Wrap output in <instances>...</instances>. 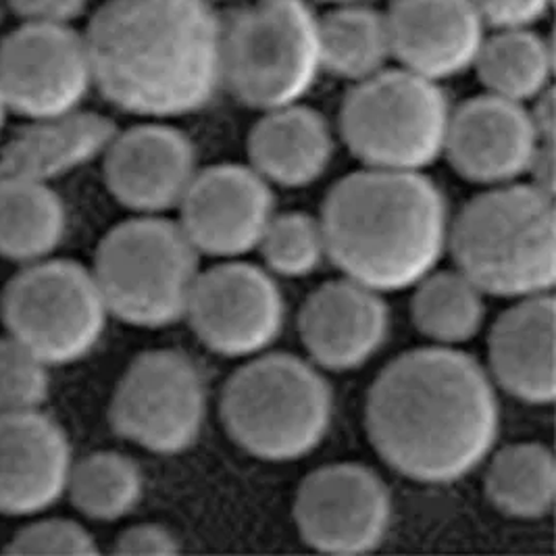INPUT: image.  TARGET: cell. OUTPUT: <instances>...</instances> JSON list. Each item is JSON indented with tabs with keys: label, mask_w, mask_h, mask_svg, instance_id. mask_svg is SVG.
I'll return each mask as SVG.
<instances>
[{
	"label": "cell",
	"mask_w": 556,
	"mask_h": 556,
	"mask_svg": "<svg viewBox=\"0 0 556 556\" xmlns=\"http://www.w3.org/2000/svg\"><path fill=\"white\" fill-rule=\"evenodd\" d=\"M394 503L380 473L363 463L313 469L294 496V523L304 544L324 555L378 551L392 528Z\"/></svg>",
	"instance_id": "11"
},
{
	"label": "cell",
	"mask_w": 556,
	"mask_h": 556,
	"mask_svg": "<svg viewBox=\"0 0 556 556\" xmlns=\"http://www.w3.org/2000/svg\"><path fill=\"white\" fill-rule=\"evenodd\" d=\"M555 324L556 301L551 292L515 301L492 326L488 374L496 388L519 403H555Z\"/></svg>",
	"instance_id": "20"
},
{
	"label": "cell",
	"mask_w": 556,
	"mask_h": 556,
	"mask_svg": "<svg viewBox=\"0 0 556 556\" xmlns=\"http://www.w3.org/2000/svg\"><path fill=\"white\" fill-rule=\"evenodd\" d=\"M65 496L90 521H122L142 503L144 476L124 453L97 451L74 460Z\"/></svg>",
	"instance_id": "28"
},
{
	"label": "cell",
	"mask_w": 556,
	"mask_h": 556,
	"mask_svg": "<svg viewBox=\"0 0 556 556\" xmlns=\"http://www.w3.org/2000/svg\"><path fill=\"white\" fill-rule=\"evenodd\" d=\"M109 194L136 215L177 208L199 172L190 136L163 122L117 131L102 154Z\"/></svg>",
	"instance_id": "15"
},
{
	"label": "cell",
	"mask_w": 556,
	"mask_h": 556,
	"mask_svg": "<svg viewBox=\"0 0 556 556\" xmlns=\"http://www.w3.org/2000/svg\"><path fill=\"white\" fill-rule=\"evenodd\" d=\"M473 70L488 94L526 104L553 88L555 51L533 27L498 29L485 36Z\"/></svg>",
	"instance_id": "24"
},
{
	"label": "cell",
	"mask_w": 556,
	"mask_h": 556,
	"mask_svg": "<svg viewBox=\"0 0 556 556\" xmlns=\"http://www.w3.org/2000/svg\"><path fill=\"white\" fill-rule=\"evenodd\" d=\"M24 24L72 26L88 7V0H9Z\"/></svg>",
	"instance_id": "34"
},
{
	"label": "cell",
	"mask_w": 556,
	"mask_h": 556,
	"mask_svg": "<svg viewBox=\"0 0 556 556\" xmlns=\"http://www.w3.org/2000/svg\"><path fill=\"white\" fill-rule=\"evenodd\" d=\"M321 2H328L331 7H338V4H354V2H369V0H321Z\"/></svg>",
	"instance_id": "36"
},
{
	"label": "cell",
	"mask_w": 556,
	"mask_h": 556,
	"mask_svg": "<svg viewBox=\"0 0 556 556\" xmlns=\"http://www.w3.org/2000/svg\"><path fill=\"white\" fill-rule=\"evenodd\" d=\"M321 74L319 17L306 0H256L224 24L222 86L244 106L301 102Z\"/></svg>",
	"instance_id": "7"
},
{
	"label": "cell",
	"mask_w": 556,
	"mask_h": 556,
	"mask_svg": "<svg viewBox=\"0 0 556 556\" xmlns=\"http://www.w3.org/2000/svg\"><path fill=\"white\" fill-rule=\"evenodd\" d=\"M319 222L340 274L380 294L413 288L448 253V203L424 172L365 167L342 177Z\"/></svg>",
	"instance_id": "3"
},
{
	"label": "cell",
	"mask_w": 556,
	"mask_h": 556,
	"mask_svg": "<svg viewBox=\"0 0 556 556\" xmlns=\"http://www.w3.org/2000/svg\"><path fill=\"white\" fill-rule=\"evenodd\" d=\"M249 165L267 184L304 188L328 172L336 151L328 119L303 102L263 111L249 142Z\"/></svg>",
	"instance_id": "21"
},
{
	"label": "cell",
	"mask_w": 556,
	"mask_h": 556,
	"mask_svg": "<svg viewBox=\"0 0 556 556\" xmlns=\"http://www.w3.org/2000/svg\"><path fill=\"white\" fill-rule=\"evenodd\" d=\"M374 451L399 476L444 485L471 476L501 435V403L471 354L426 346L388 363L365 401Z\"/></svg>",
	"instance_id": "1"
},
{
	"label": "cell",
	"mask_w": 556,
	"mask_h": 556,
	"mask_svg": "<svg viewBox=\"0 0 556 556\" xmlns=\"http://www.w3.org/2000/svg\"><path fill=\"white\" fill-rule=\"evenodd\" d=\"M11 111H9V106H7V101H4V97H2V92H0V134H2V129H4V124H7V115H9Z\"/></svg>",
	"instance_id": "35"
},
{
	"label": "cell",
	"mask_w": 556,
	"mask_h": 556,
	"mask_svg": "<svg viewBox=\"0 0 556 556\" xmlns=\"http://www.w3.org/2000/svg\"><path fill=\"white\" fill-rule=\"evenodd\" d=\"M485 27L531 29L553 9L555 0H471Z\"/></svg>",
	"instance_id": "32"
},
{
	"label": "cell",
	"mask_w": 556,
	"mask_h": 556,
	"mask_svg": "<svg viewBox=\"0 0 556 556\" xmlns=\"http://www.w3.org/2000/svg\"><path fill=\"white\" fill-rule=\"evenodd\" d=\"M219 415L229 440L247 455L292 463L326 442L333 421V390L311 361L261 353L229 376Z\"/></svg>",
	"instance_id": "5"
},
{
	"label": "cell",
	"mask_w": 556,
	"mask_h": 556,
	"mask_svg": "<svg viewBox=\"0 0 556 556\" xmlns=\"http://www.w3.org/2000/svg\"><path fill=\"white\" fill-rule=\"evenodd\" d=\"M488 501L513 519H544L556 498V460L542 442H515L488 456Z\"/></svg>",
	"instance_id": "25"
},
{
	"label": "cell",
	"mask_w": 556,
	"mask_h": 556,
	"mask_svg": "<svg viewBox=\"0 0 556 556\" xmlns=\"http://www.w3.org/2000/svg\"><path fill=\"white\" fill-rule=\"evenodd\" d=\"M177 211L199 254L226 261L258 249L276 215V197L251 165L222 163L197 172Z\"/></svg>",
	"instance_id": "14"
},
{
	"label": "cell",
	"mask_w": 556,
	"mask_h": 556,
	"mask_svg": "<svg viewBox=\"0 0 556 556\" xmlns=\"http://www.w3.org/2000/svg\"><path fill=\"white\" fill-rule=\"evenodd\" d=\"M184 319L211 353L251 358L281 336L286 301L265 267L226 258L199 274Z\"/></svg>",
	"instance_id": "12"
},
{
	"label": "cell",
	"mask_w": 556,
	"mask_h": 556,
	"mask_svg": "<svg viewBox=\"0 0 556 556\" xmlns=\"http://www.w3.org/2000/svg\"><path fill=\"white\" fill-rule=\"evenodd\" d=\"M67 431L45 410L0 419V515L31 519L67 494L74 467Z\"/></svg>",
	"instance_id": "19"
},
{
	"label": "cell",
	"mask_w": 556,
	"mask_h": 556,
	"mask_svg": "<svg viewBox=\"0 0 556 556\" xmlns=\"http://www.w3.org/2000/svg\"><path fill=\"white\" fill-rule=\"evenodd\" d=\"M256 251L269 274L288 279L315 274L328 258L321 222L301 211L274 215Z\"/></svg>",
	"instance_id": "29"
},
{
	"label": "cell",
	"mask_w": 556,
	"mask_h": 556,
	"mask_svg": "<svg viewBox=\"0 0 556 556\" xmlns=\"http://www.w3.org/2000/svg\"><path fill=\"white\" fill-rule=\"evenodd\" d=\"M390 328L383 294L351 278L326 281L299 313V336L311 363L333 374L365 367L388 342Z\"/></svg>",
	"instance_id": "17"
},
{
	"label": "cell",
	"mask_w": 556,
	"mask_h": 556,
	"mask_svg": "<svg viewBox=\"0 0 556 556\" xmlns=\"http://www.w3.org/2000/svg\"><path fill=\"white\" fill-rule=\"evenodd\" d=\"M117 131L109 117L81 109L29 122L0 151V177L52 184L102 159Z\"/></svg>",
	"instance_id": "22"
},
{
	"label": "cell",
	"mask_w": 556,
	"mask_h": 556,
	"mask_svg": "<svg viewBox=\"0 0 556 556\" xmlns=\"http://www.w3.org/2000/svg\"><path fill=\"white\" fill-rule=\"evenodd\" d=\"M49 369L15 338L0 336V419L42 410L51 396Z\"/></svg>",
	"instance_id": "30"
},
{
	"label": "cell",
	"mask_w": 556,
	"mask_h": 556,
	"mask_svg": "<svg viewBox=\"0 0 556 556\" xmlns=\"http://www.w3.org/2000/svg\"><path fill=\"white\" fill-rule=\"evenodd\" d=\"M7 544L11 555H97L101 548L86 526L65 517H31Z\"/></svg>",
	"instance_id": "31"
},
{
	"label": "cell",
	"mask_w": 556,
	"mask_h": 556,
	"mask_svg": "<svg viewBox=\"0 0 556 556\" xmlns=\"http://www.w3.org/2000/svg\"><path fill=\"white\" fill-rule=\"evenodd\" d=\"M321 70L346 81H363L392 61L386 13L369 2L338 4L319 17Z\"/></svg>",
	"instance_id": "26"
},
{
	"label": "cell",
	"mask_w": 556,
	"mask_h": 556,
	"mask_svg": "<svg viewBox=\"0 0 556 556\" xmlns=\"http://www.w3.org/2000/svg\"><path fill=\"white\" fill-rule=\"evenodd\" d=\"M0 315L7 333L49 367L94 353L111 317L92 269L54 256L24 265L4 286Z\"/></svg>",
	"instance_id": "9"
},
{
	"label": "cell",
	"mask_w": 556,
	"mask_h": 556,
	"mask_svg": "<svg viewBox=\"0 0 556 556\" xmlns=\"http://www.w3.org/2000/svg\"><path fill=\"white\" fill-rule=\"evenodd\" d=\"M84 36L94 88L127 115H192L222 88L224 24L211 0H109Z\"/></svg>",
	"instance_id": "2"
},
{
	"label": "cell",
	"mask_w": 556,
	"mask_h": 556,
	"mask_svg": "<svg viewBox=\"0 0 556 556\" xmlns=\"http://www.w3.org/2000/svg\"><path fill=\"white\" fill-rule=\"evenodd\" d=\"M117 555H177L179 540L174 531L159 523H140L122 531L115 540Z\"/></svg>",
	"instance_id": "33"
},
{
	"label": "cell",
	"mask_w": 556,
	"mask_h": 556,
	"mask_svg": "<svg viewBox=\"0 0 556 556\" xmlns=\"http://www.w3.org/2000/svg\"><path fill=\"white\" fill-rule=\"evenodd\" d=\"M199 261L177 222L138 215L102 236L92 276L111 317L131 328L163 329L186 317Z\"/></svg>",
	"instance_id": "6"
},
{
	"label": "cell",
	"mask_w": 556,
	"mask_h": 556,
	"mask_svg": "<svg viewBox=\"0 0 556 556\" xmlns=\"http://www.w3.org/2000/svg\"><path fill=\"white\" fill-rule=\"evenodd\" d=\"M206 406L199 365L181 351L156 349L127 365L111 396L109 424L147 453L181 455L201 438Z\"/></svg>",
	"instance_id": "10"
},
{
	"label": "cell",
	"mask_w": 556,
	"mask_h": 556,
	"mask_svg": "<svg viewBox=\"0 0 556 556\" xmlns=\"http://www.w3.org/2000/svg\"><path fill=\"white\" fill-rule=\"evenodd\" d=\"M451 102L438 81L388 67L353 84L340 136L367 169L424 172L444 154Z\"/></svg>",
	"instance_id": "8"
},
{
	"label": "cell",
	"mask_w": 556,
	"mask_h": 556,
	"mask_svg": "<svg viewBox=\"0 0 556 556\" xmlns=\"http://www.w3.org/2000/svg\"><path fill=\"white\" fill-rule=\"evenodd\" d=\"M540 144L526 104L485 92L451 111L442 156L463 179L494 188L530 174Z\"/></svg>",
	"instance_id": "16"
},
{
	"label": "cell",
	"mask_w": 556,
	"mask_h": 556,
	"mask_svg": "<svg viewBox=\"0 0 556 556\" xmlns=\"http://www.w3.org/2000/svg\"><path fill=\"white\" fill-rule=\"evenodd\" d=\"M386 22L392 61L438 84L473 70L488 36L471 0H392Z\"/></svg>",
	"instance_id": "18"
},
{
	"label": "cell",
	"mask_w": 556,
	"mask_h": 556,
	"mask_svg": "<svg viewBox=\"0 0 556 556\" xmlns=\"http://www.w3.org/2000/svg\"><path fill=\"white\" fill-rule=\"evenodd\" d=\"M410 317L431 344L455 349L483 328L485 294L458 269H433L413 286Z\"/></svg>",
	"instance_id": "27"
},
{
	"label": "cell",
	"mask_w": 556,
	"mask_h": 556,
	"mask_svg": "<svg viewBox=\"0 0 556 556\" xmlns=\"http://www.w3.org/2000/svg\"><path fill=\"white\" fill-rule=\"evenodd\" d=\"M456 269L485 296L551 294L556 281L555 197L533 184L494 186L463 204L448 229Z\"/></svg>",
	"instance_id": "4"
},
{
	"label": "cell",
	"mask_w": 556,
	"mask_h": 556,
	"mask_svg": "<svg viewBox=\"0 0 556 556\" xmlns=\"http://www.w3.org/2000/svg\"><path fill=\"white\" fill-rule=\"evenodd\" d=\"M67 228V204L51 184L0 177V258L17 265L51 258Z\"/></svg>",
	"instance_id": "23"
},
{
	"label": "cell",
	"mask_w": 556,
	"mask_h": 556,
	"mask_svg": "<svg viewBox=\"0 0 556 556\" xmlns=\"http://www.w3.org/2000/svg\"><path fill=\"white\" fill-rule=\"evenodd\" d=\"M94 88L86 36L72 26L24 24L0 42V92L29 122L79 111Z\"/></svg>",
	"instance_id": "13"
}]
</instances>
